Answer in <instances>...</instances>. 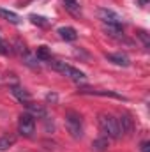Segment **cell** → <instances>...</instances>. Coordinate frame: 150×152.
Segmentation results:
<instances>
[{
	"label": "cell",
	"instance_id": "obj_14",
	"mask_svg": "<svg viewBox=\"0 0 150 152\" xmlns=\"http://www.w3.org/2000/svg\"><path fill=\"white\" fill-rule=\"evenodd\" d=\"M108 140L106 138H99V140H95L94 143H92V149H94V152H104L108 151Z\"/></svg>",
	"mask_w": 150,
	"mask_h": 152
},
{
	"label": "cell",
	"instance_id": "obj_15",
	"mask_svg": "<svg viewBox=\"0 0 150 152\" xmlns=\"http://www.w3.org/2000/svg\"><path fill=\"white\" fill-rule=\"evenodd\" d=\"M14 142H16L14 136H11V134H4V136L0 138V151H7L11 145H14Z\"/></svg>",
	"mask_w": 150,
	"mask_h": 152
},
{
	"label": "cell",
	"instance_id": "obj_13",
	"mask_svg": "<svg viewBox=\"0 0 150 152\" xmlns=\"http://www.w3.org/2000/svg\"><path fill=\"white\" fill-rule=\"evenodd\" d=\"M83 94H94V96H108V97H115V99H125V97H122L120 94H117V92H111V90H81Z\"/></svg>",
	"mask_w": 150,
	"mask_h": 152
},
{
	"label": "cell",
	"instance_id": "obj_9",
	"mask_svg": "<svg viewBox=\"0 0 150 152\" xmlns=\"http://www.w3.org/2000/svg\"><path fill=\"white\" fill-rule=\"evenodd\" d=\"M0 18L7 20V21L12 23V25H20V23H21V18H20L16 12L9 11V9H4V7H0Z\"/></svg>",
	"mask_w": 150,
	"mask_h": 152
},
{
	"label": "cell",
	"instance_id": "obj_3",
	"mask_svg": "<svg viewBox=\"0 0 150 152\" xmlns=\"http://www.w3.org/2000/svg\"><path fill=\"white\" fill-rule=\"evenodd\" d=\"M66 126H67V131L71 133L73 138H81L83 136V120H81L79 113L67 112L66 113Z\"/></svg>",
	"mask_w": 150,
	"mask_h": 152
},
{
	"label": "cell",
	"instance_id": "obj_8",
	"mask_svg": "<svg viewBox=\"0 0 150 152\" xmlns=\"http://www.w3.org/2000/svg\"><path fill=\"white\" fill-rule=\"evenodd\" d=\"M11 92H12V96H14L16 99H20L21 103H30V94H28L23 87L14 85V87H11Z\"/></svg>",
	"mask_w": 150,
	"mask_h": 152
},
{
	"label": "cell",
	"instance_id": "obj_2",
	"mask_svg": "<svg viewBox=\"0 0 150 152\" xmlns=\"http://www.w3.org/2000/svg\"><path fill=\"white\" fill-rule=\"evenodd\" d=\"M50 67H53L55 71L62 73V75L67 76V78H71L73 81H85L87 80V75L83 71L76 69V67L66 64V62H60V60H50Z\"/></svg>",
	"mask_w": 150,
	"mask_h": 152
},
{
	"label": "cell",
	"instance_id": "obj_1",
	"mask_svg": "<svg viewBox=\"0 0 150 152\" xmlns=\"http://www.w3.org/2000/svg\"><path fill=\"white\" fill-rule=\"evenodd\" d=\"M99 127H101V131H103V134H104V136L113 138V140L120 138L118 122H117V118H115L113 115H110V113H99Z\"/></svg>",
	"mask_w": 150,
	"mask_h": 152
},
{
	"label": "cell",
	"instance_id": "obj_11",
	"mask_svg": "<svg viewBox=\"0 0 150 152\" xmlns=\"http://www.w3.org/2000/svg\"><path fill=\"white\" fill-rule=\"evenodd\" d=\"M58 34H60V37L66 39V41H76L78 39V32L73 27H62V28H58Z\"/></svg>",
	"mask_w": 150,
	"mask_h": 152
},
{
	"label": "cell",
	"instance_id": "obj_20",
	"mask_svg": "<svg viewBox=\"0 0 150 152\" xmlns=\"http://www.w3.org/2000/svg\"><path fill=\"white\" fill-rule=\"evenodd\" d=\"M46 99H48V101H57V96H55V94H53V96H51V94H48V96H46Z\"/></svg>",
	"mask_w": 150,
	"mask_h": 152
},
{
	"label": "cell",
	"instance_id": "obj_21",
	"mask_svg": "<svg viewBox=\"0 0 150 152\" xmlns=\"http://www.w3.org/2000/svg\"><path fill=\"white\" fill-rule=\"evenodd\" d=\"M0 41H2V37H0Z\"/></svg>",
	"mask_w": 150,
	"mask_h": 152
},
{
	"label": "cell",
	"instance_id": "obj_16",
	"mask_svg": "<svg viewBox=\"0 0 150 152\" xmlns=\"http://www.w3.org/2000/svg\"><path fill=\"white\" fill-rule=\"evenodd\" d=\"M36 57H37V60H51V53L46 46H39L36 51Z\"/></svg>",
	"mask_w": 150,
	"mask_h": 152
},
{
	"label": "cell",
	"instance_id": "obj_7",
	"mask_svg": "<svg viewBox=\"0 0 150 152\" xmlns=\"http://www.w3.org/2000/svg\"><path fill=\"white\" fill-rule=\"evenodd\" d=\"M108 62H111L115 66H120V67H127L131 62H129V57L125 53H108L106 55Z\"/></svg>",
	"mask_w": 150,
	"mask_h": 152
},
{
	"label": "cell",
	"instance_id": "obj_4",
	"mask_svg": "<svg viewBox=\"0 0 150 152\" xmlns=\"http://www.w3.org/2000/svg\"><path fill=\"white\" fill-rule=\"evenodd\" d=\"M18 131H20V134H23V136H27V138L34 136V133H36V120H34V117L30 113L20 115Z\"/></svg>",
	"mask_w": 150,
	"mask_h": 152
},
{
	"label": "cell",
	"instance_id": "obj_5",
	"mask_svg": "<svg viewBox=\"0 0 150 152\" xmlns=\"http://www.w3.org/2000/svg\"><path fill=\"white\" fill-rule=\"evenodd\" d=\"M99 20H103V23L110 25V27H122V18L117 12H113L111 9H106V7L99 9Z\"/></svg>",
	"mask_w": 150,
	"mask_h": 152
},
{
	"label": "cell",
	"instance_id": "obj_10",
	"mask_svg": "<svg viewBox=\"0 0 150 152\" xmlns=\"http://www.w3.org/2000/svg\"><path fill=\"white\" fill-rule=\"evenodd\" d=\"M64 7H66V11L71 12L73 16H79V14H81L79 0H64Z\"/></svg>",
	"mask_w": 150,
	"mask_h": 152
},
{
	"label": "cell",
	"instance_id": "obj_17",
	"mask_svg": "<svg viewBox=\"0 0 150 152\" xmlns=\"http://www.w3.org/2000/svg\"><path fill=\"white\" fill-rule=\"evenodd\" d=\"M30 20H32V23L34 25H41V27H44L48 21H46V18H42V16H36V14H32L30 16Z\"/></svg>",
	"mask_w": 150,
	"mask_h": 152
},
{
	"label": "cell",
	"instance_id": "obj_12",
	"mask_svg": "<svg viewBox=\"0 0 150 152\" xmlns=\"http://www.w3.org/2000/svg\"><path fill=\"white\" fill-rule=\"evenodd\" d=\"M27 108H28V113L34 118L36 117L37 118H46V108L44 106H41V104H27Z\"/></svg>",
	"mask_w": 150,
	"mask_h": 152
},
{
	"label": "cell",
	"instance_id": "obj_18",
	"mask_svg": "<svg viewBox=\"0 0 150 152\" xmlns=\"http://www.w3.org/2000/svg\"><path fill=\"white\" fill-rule=\"evenodd\" d=\"M136 36H138V37H140L141 41H143L145 48H149V46H150V42H149V36H147V32H145V30H138V34H136Z\"/></svg>",
	"mask_w": 150,
	"mask_h": 152
},
{
	"label": "cell",
	"instance_id": "obj_19",
	"mask_svg": "<svg viewBox=\"0 0 150 152\" xmlns=\"http://www.w3.org/2000/svg\"><path fill=\"white\" fill-rule=\"evenodd\" d=\"M150 151V143L149 142H143L141 143V152H149Z\"/></svg>",
	"mask_w": 150,
	"mask_h": 152
},
{
	"label": "cell",
	"instance_id": "obj_6",
	"mask_svg": "<svg viewBox=\"0 0 150 152\" xmlns=\"http://www.w3.org/2000/svg\"><path fill=\"white\" fill-rule=\"evenodd\" d=\"M117 122H118V129H120V134H133V131H134V120L131 118V115L129 113H122L118 118H117Z\"/></svg>",
	"mask_w": 150,
	"mask_h": 152
}]
</instances>
